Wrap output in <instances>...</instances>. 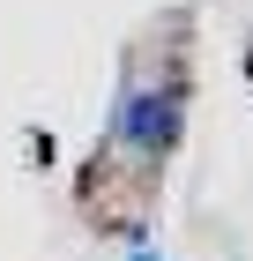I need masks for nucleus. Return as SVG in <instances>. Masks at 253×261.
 Instances as JSON below:
<instances>
[{
	"label": "nucleus",
	"instance_id": "obj_1",
	"mask_svg": "<svg viewBox=\"0 0 253 261\" xmlns=\"http://www.w3.org/2000/svg\"><path fill=\"white\" fill-rule=\"evenodd\" d=\"M179 135H186V75H142V67H127V82H119L112 97V120H104V149H97V172L104 187L119 179H149L156 164L179 149ZM90 179V187H97Z\"/></svg>",
	"mask_w": 253,
	"mask_h": 261
},
{
	"label": "nucleus",
	"instance_id": "obj_2",
	"mask_svg": "<svg viewBox=\"0 0 253 261\" xmlns=\"http://www.w3.org/2000/svg\"><path fill=\"white\" fill-rule=\"evenodd\" d=\"M119 246H127V261H164V254L149 246V224H142V217H127V224H119Z\"/></svg>",
	"mask_w": 253,
	"mask_h": 261
},
{
	"label": "nucleus",
	"instance_id": "obj_3",
	"mask_svg": "<svg viewBox=\"0 0 253 261\" xmlns=\"http://www.w3.org/2000/svg\"><path fill=\"white\" fill-rule=\"evenodd\" d=\"M246 75H253V60H246Z\"/></svg>",
	"mask_w": 253,
	"mask_h": 261
}]
</instances>
